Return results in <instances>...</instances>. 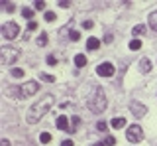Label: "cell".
Listing matches in <instances>:
<instances>
[{
    "mask_svg": "<svg viewBox=\"0 0 157 146\" xmlns=\"http://www.w3.org/2000/svg\"><path fill=\"white\" fill-rule=\"evenodd\" d=\"M53 103H55V99H53V95H45L41 101H37L36 105L32 107V109L28 111V116H26V120L29 124H36V123H39V120L45 116V113L49 109L53 107Z\"/></svg>",
    "mask_w": 157,
    "mask_h": 146,
    "instance_id": "1",
    "label": "cell"
},
{
    "mask_svg": "<svg viewBox=\"0 0 157 146\" xmlns=\"http://www.w3.org/2000/svg\"><path fill=\"white\" fill-rule=\"evenodd\" d=\"M106 105H108V99H106V93L102 87H96L94 91H92L90 99H88V109L92 111V113L100 115L106 111Z\"/></svg>",
    "mask_w": 157,
    "mask_h": 146,
    "instance_id": "2",
    "label": "cell"
},
{
    "mask_svg": "<svg viewBox=\"0 0 157 146\" xmlns=\"http://www.w3.org/2000/svg\"><path fill=\"white\" fill-rule=\"evenodd\" d=\"M18 55H20V51L16 47H10V46L0 47V63H2V65H12V63H16Z\"/></svg>",
    "mask_w": 157,
    "mask_h": 146,
    "instance_id": "3",
    "label": "cell"
},
{
    "mask_svg": "<svg viewBox=\"0 0 157 146\" xmlns=\"http://www.w3.org/2000/svg\"><path fill=\"white\" fill-rule=\"evenodd\" d=\"M20 34V26L16 22H6L2 24V36L6 38V40H16Z\"/></svg>",
    "mask_w": 157,
    "mask_h": 146,
    "instance_id": "4",
    "label": "cell"
},
{
    "mask_svg": "<svg viewBox=\"0 0 157 146\" xmlns=\"http://www.w3.org/2000/svg\"><path fill=\"white\" fill-rule=\"evenodd\" d=\"M37 89H39V85L36 83V81H28V83H24V85L18 89L20 99H28V97H32L33 93H37Z\"/></svg>",
    "mask_w": 157,
    "mask_h": 146,
    "instance_id": "5",
    "label": "cell"
},
{
    "mask_svg": "<svg viewBox=\"0 0 157 146\" xmlns=\"http://www.w3.org/2000/svg\"><path fill=\"white\" fill-rule=\"evenodd\" d=\"M126 138L130 140V142H140L141 138H144V130H141L140 124H132L130 128L126 130Z\"/></svg>",
    "mask_w": 157,
    "mask_h": 146,
    "instance_id": "6",
    "label": "cell"
},
{
    "mask_svg": "<svg viewBox=\"0 0 157 146\" xmlns=\"http://www.w3.org/2000/svg\"><path fill=\"white\" fill-rule=\"evenodd\" d=\"M96 73L100 77H112L116 73V69H114V65H112L110 61H104V63H100V65L96 67Z\"/></svg>",
    "mask_w": 157,
    "mask_h": 146,
    "instance_id": "7",
    "label": "cell"
},
{
    "mask_svg": "<svg viewBox=\"0 0 157 146\" xmlns=\"http://www.w3.org/2000/svg\"><path fill=\"white\" fill-rule=\"evenodd\" d=\"M130 111H132V115H134L136 119H141V116H144V115L147 113L145 105L137 103V101H132V103H130Z\"/></svg>",
    "mask_w": 157,
    "mask_h": 146,
    "instance_id": "8",
    "label": "cell"
},
{
    "mask_svg": "<svg viewBox=\"0 0 157 146\" xmlns=\"http://www.w3.org/2000/svg\"><path fill=\"white\" fill-rule=\"evenodd\" d=\"M55 124H57V128H59V130H67V132H71V124H69V119H67L65 115L57 116ZM71 134H73V132H71Z\"/></svg>",
    "mask_w": 157,
    "mask_h": 146,
    "instance_id": "9",
    "label": "cell"
},
{
    "mask_svg": "<svg viewBox=\"0 0 157 146\" xmlns=\"http://www.w3.org/2000/svg\"><path fill=\"white\" fill-rule=\"evenodd\" d=\"M98 47H100V42H98L96 38H88L86 40V50L88 51H96Z\"/></svg>",
    "mask_w": 157,
    "mask_h": 146,
    "instance_id": "10",
    "label": "cell"
},
{
    "mask_svg": "<svg viewBox=\"0 0 157 146\" xmlns=\"http://www.w3.org/2000/svg\"><path fill=\"white\" fill-rule=\"evenodd\" d=\"M75 65L77 67H85L86 65V55L85 53H77L75 55Z\"/></svg>",
    "mask_w": 157,
    "mask_h": 146,
    "instance_id": "11",
    "label": "cell"
},
{
    "mask_svg": "<svg viewBox=\"0 0 157 146\" xmlns=\"http://www.w3.org/2000/svg\"><path fill=\"white\" fill-rule=\"evenodd\" d=\"M140 69L144 71V73H149L151 71V61L147 59V57H144V59L140 61Z\"/></svg>",
    "mask_w": 157,
    "mask_h": 146,
    "instance_id": "12",
    "label": "cell"
},
{
    "mask_svg": "<svg viewBox=\"0 0 157 146\" xmlns=\"http://www.w3.org/2000/svg\"><path fill=\"white\" fill-rule=\"evenodd\" d=\"M149 28L153 32H157V10L151 12V16H149Z\"/></svg>",
    "mask_w": 157,
    "mask_h": 146,
    "instance_id": "13",
    "label": "cell"
},
{
    "mask_svg": "<svg viewBox=\"0 0 157 146\" xmlns=\"http://www.w3.org/2000/svg\"><path fill=\"white\" fill-rule=\"evenodd\" d=\"M112 126H114V128H122V126H126V119H122V116L112 119Z\"/></svg>",
    "mask_w": 157,
    "mask_h": 146,
    "instance_id": "14",
    "label": "cell"
},
{
    "mask_svg": "<svg viewBox=\"0 0 157 146\" xmlns=\"http://www.w3.org/2000/svg\"><path fill=\"white\" fill-rule=\"evenodd\" d=\"M78 124H81V119H78V115H73L71 116V132H75L78 128Z\"/></svg>",
    "mask_w": 157,
    "mask_h": 146,
    "instance_id": "15",
    "label": "cell"
},
{
    "mask_svg": "<svg viewBox=\"0 0 157 146\" xmlns=\"http://www.w3.org/2000/svg\"><path fill=\"white\" fill-rule=\"evenodd\" d=\"M132 34H134V36H141V34H145V26H144V24H137V26H134Z\"/></svg>",
    "mask_w": 157,
    "mask_h": 146,
    "instance_id": "16",
    "label": "cell"
},
{
    "mask_svg": "<svg viewBox=\"0 0 157 146\" xmlns=\"http://www.w3.org/2000/svg\"><path fill=\"white\" fill-rule=\"evenodd\" d=\"M22 16H24V18H28V20L32 22V18H33V10H32V8H22Z\"/></svg>",
    "mask_w": 157,
    "mask_h": 146,
    "instance_id": "17",
    "label": "cell"
},
{
    "mask_svg": "<svg viewBox=\"0 0 157 146\" xmlns=\"http://www.w3.org/2000/svg\"><path fill=\"white\" fill-rule=\"evenodd\" d=\"M140 47H141V42H140V40H132V42H130V50H132V51H137Z\"/></svg>",
    "mask_w": 157,
    "mask_h": 146,
    "instance_id": "18",
    "label": "cell"
},
{
    "mask_svg": "<svg viewBox=\"0 0 157 146\" xmlns=\"http://www.w3.org/2000/svg\"><path fill=\"white\" fill-rule=\"evenodd\" d=\"M39 140H41L43 144L51 142V134H49V132H41V134H39Z\"/></svg>",
    "mask_w": 157,
    "mask_h": 146,
    "instance_id": "19",
    "label": "cell"
},
{
    "mask_svg": "<svg viewBox=\"0 0 157 146\" xmlns=\"http://www.w3.org/2000/svg\"><path fill=\"white\" fill-rule=\"evenodd\" d=\"M39 77H41V81H47V83H55V77H53V75H47V73H41Z\"/></svg>",
    "mask_w": 157,
    "mask_h": 146,
    "instance_id": "20",
    "label": "cell"
},
{
    "mask_svg": "<svg viewBox=\"0 0 157 146\" xmlns=\"http://www.w3.org/2000/svg\"><path fill=\"white\" fill-rule=\"evenodd\" d=\"M69 40H71V42H78V40H81V34H78V32H69Z\"/></svg>",
    "mask_w": 157,
    "mask_h": 146,
    "instance_id": "21",
    "label": "cell"
},
{
    "mask_svg": "<svg viewBox=\"0 0 157 146\" xmlns=\"http://www.w3.org/2000/svg\"><path fill=\"white\" fill-rule=\"evenodd\" d=\"M37 46H47V34H41L37 38Z\"/></svg>",
    "mask_w": 157,
    "mask_h": 146,
    "instance_id": "22",
    "label": "cell"
},
{
    "mask_svg": "<svg viewBox=\"0 0 157 146\" xmlns=\"http://www.w3.org/2000/svg\"><path fill=\"white\" fill-rule=\"evenodd\" d=\"M12 75L20 79V77H24V69H20V67H14V69H12Z\"/></svg>",
    "mask_w": 157,
    "mask_h": 146,
    "instance_id": "23",
    "label": "cell"
},
{
    "mask_svg": "<svg viewBox=\"0 0 157 146\" xmlns=\"http://www.w3.org/2000/svg\"><path fill=\"white\" fill-rule=\"evenodd\" d=\"M43 18H45L47 22H53V20H55V12L49 10V12H45V16H43Z\"/></svg>",
    "mask_w": 157,
    "mask_h": 146,
    "instance_id": "24",
    "label": "cell"
},
{
    "mask_svg": "<svg viewBox=\"0 0 157 146\" xmlns=\"http://www.w3.org/2000/svg\"><path fill=\"white\" fill-rule=\"evenodd\" d=\"M104 144H106V146H114V144H116V138H114V136H106Z\"/></svg>",
    "mask_w": 157,
    "mask_h": 146,
    "instance_id": "25",
    "label": "cell"
},
{
    "mask_svg": "<svg viewBox=\"0 0 157 146\" xmlns=\"http://www.w3.org/2000/svg\"><path fill=\"white\" fill-rule=\"evenodd\" d=\"M33 30H37V22H28V32H33Z\"/></svg>",
    "mask_w": 157,
    "mask_h": 146,
    "instance_id": "26",
    "label": "cell"
},
{
    "mask_svg": "<svg viewBox=\"0 0 157 146\" xmlns=\"http://www.w3.org/2000/svg\"><path fill=\"white\" fill-rule=\"evenodd\" d=\"M106 126H108V124L104 123V120H100V123L96 124V130H100V132H104V130H106Z\"/></svg>",
    "mask_w": 157,
    "mask_h": 146,
    "instance_id": "27",
    "label": "cell"
},
{
    "mask_svg": "<svg viewBox=\"0 0 157 146\" xmlns=\"http://www.w3.org/2000/svg\"><path fill=\"white\" fill-rule=\"evenodd\" d=\"M82 28H85V30H90V28H92V20H85V22H82Z\"/></svg>",
    "mask_w": 157,
    "mask_h": 146,
    "instance_id": "28",
    "label": "cell"
},
{
    "mask_svg": "<svg viewBox=\"0 0 157 146\" xmlns=\"http://www.w3.org/2000/svg\"><path fill=\"white\" fill-rule=\"evenodd\" d=\"M36 8H37V10H43V8H45V2H43V0H37V2H36Z\"/></svg>",
    "mask_w": 157,
    "mask_h": 146,
    "instance_id": "29",
    "label": "cell"
},
{
    "mask_svg": "<svg viewBox=\"0 0 157 146\" xmlns=\"http://www.w3.org/2000/svg\"><path fill=\"white\" fill-rule=\"evenodd\" d=\"M47 63H49V65H55V63H57L55 55H47Z\"/></svg>",
    "mask_w": 157,
    "mask_h": 146,
    "instance_id": "30",
    "label": "cell"
},
{
    "mask_svg": "<svg viewBox=\"0 0 157 146\" xmlns=\"http://www.w3.org/2000/svg\"><path fill=\"white\" fill-rule=\"evenodd\" d=\"M59 6H61V8H69V6H71V2H69V0H61Z\"/></svg>",
    "mask_w": 157,
    "mask_h": 146,
    "instance_id": "31",
    "label": "cell"
},
{
    "mask_svg": "<svg viewBox=\"0 0 157 146\" xmlns=\"http://www.w3.org/2000/svg\"><path fill=\"white\" fill-rule=\"evenodd\" d=\"M112 40H114V36H112V34H106V36H104V43H110Z\"/></svg>",
    "mask_w": 157,
    "mask_h": 146,
    "instance_id": "32",
    "label": "cell"
},
{
    "mask_svg": "<svg viewBox=\"0 0 157 146\" xmlns=\"http://www.w3.org/2000/svg\"><path fill=\"white\" fill-rule=\"evenodd\" d=\"M73 144H75V142H73L71 138H69V140H63V142H61V146H73Z\"/></svg>",
    "mask_w": 157,
    "mask_h": 146,
    "instance_id": "33",
    "label": "cell"
},
{
    "mask_svg": "<svg viewBox=\"0 0 157 146\" xmlns=\"http://www.w3.org/2000/svg\"><path fill=\"white\" fill-rule=\"evenodd\" d=\"M6 12H14V6H12V4H6Z\"/></svg>",
    "mask_w": 157,
    "mask_h": 146,
    "instance_id": "34",
    "label": "cell"
},
{
    "mask_svg": "<svg viewBox=\"0 0 157 146\" xmlns=\"http://www.w3.org/2000/svg\"><path fill=\"white\" fill-rule=\"evenodd\" d=\"M0 144H2V146H10V140H6V138H4V140H2Z\"/></svg>",
    "mask_w": 157,
    "mask_h": 146,
    "instance_id": "35",
    "label": "cell"
},
{
    "mask_svg": "<svg viewBox=\"0 0 157 146\" xmlns=\"http://www.w3.org/2000/svg\"><path fill=\"white\" fill-rule=\"evenodd\" d=\"M92 146H106V144H104V142H94Z\"/></svg>",
    "mask_w": 157,
    "mask_h": 146,
    "instance_id": "36",
    "label": "cell"
}]
</instances>
